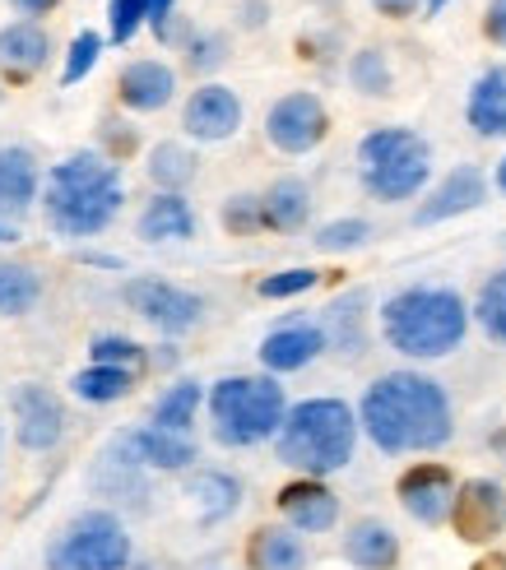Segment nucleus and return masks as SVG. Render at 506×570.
Masks as SVG:
<instances>
[{
  "label": "nucleus",
  "mask_w": 506,
  "mask_h": 570,
  "mask_svg": "<svg viewBox=\"0 0 506 570\" xmlns=\"http://www.w3.org/2000/svg\"><path fill=\"white\" fill-rule=\"evenodd\" d=\"M358 422L372 436V445L386 454L437 450L451 441L446 390L432 376H418V372H390L377 385H368V394L358 404Z\"/></svg>",
  "instance_id": "f257e3e1"
},
{
  "label": "nucleus",
  "mask_w": 506,
  "mask_h": 570,
  "mask_svg": "<svg viewBox=\"0 0 506 570\" xmlns=\"http://www.w3.org/2000/svg\"><path fill=\"white\" fill-rule=\"evenodd\" d=\"M265 135L274 149L284 154H312L321 139L330 135V117H325V102L317 94H289L270 107L265 117Z\"/></svg>",
  "instance_id": "6e6552de"
},
{
  "label": "nucleus",
  "mask_w": 506,
  "mask_h": 570,
  "mask_svg": "<svg viewBox=\"0 0 506 570\" xmlns=\"http://www.w3.org/2000/svg\"><path fill=\"white\" fill-rule=\"evenodd\" d=\"M325 348V330L321 325H284V330H274L265 334V344H261V366L265 372H302L306 362H317Z\"/></svg>",
  "instance_id": "f3484780"
},
{
  "label": "nucleus",
  "mask_w": 506,
  "mask_h": 570,
  "mask_svg": "<svg viewBox=\"0 0 506 570\" xmlns=\"http://www.w3.org/2000/svg\"><path fill=\"white\" fill-rule=\"evenodd\" d=\"M111 460L130 469H163L177 473L195 460V445L182 432H163V426H139V432H121L111 445Z\"/></svg>",
  "instance_id": "ddd939ff"
},
{
  "label": "nucleus",
  "mask_w": 506,
  "mask_h": 570,
  "mask_svg": "<svg viewBox=\"0 0 506 570\" xmlns=\"http://www.w3.org/2000/svg\"><path fill=\"white\" fill-rule=\"evenodd\" d=\"M14 237H19L14 227H10V223H0V242H14Z\"/></svg>",
  "instance_id": "de8ad7c7"
},
{
  "label": "nucleus",
  "mask_w": 506,
  "mask_h": 570,
  "mask_svg": "<svg viewBox=\"0 0 506 570\" xmlns=\"http://www.w3.org/2000/svg\"><path fill=\"white\" fill-rule=\"evenodd\" d=\"M14 436L23 450H56L66 436V409L47 385L14 390Z\"/></svg>",
  "instance_id": "f8f14e48"
},
{
  "label": "nucleus",
  "mask_w": 506,
  "mask_h": 570,
  "mask_svg": "<svg viewBox=\"0 0 506 570\" xmlns=\"http://www.w3.org/2000/svg\"><path fill=\"white\" fill-rule=\"evenodd\" d=\"M261 214H265V227H274V233H293V227L306 223V214H312V195H306L302 181H274L265 195H261Z\"/></svg>",
  "instance_id": "a878e982"
},
{
  "label": "nucleus",
  "mask_w": 506,
  "mask_h": 570,
  "mask_svg": "<svg viewBox=\"0 0 506 570\" xmlns=\"http://www.w3.org/2000/svg\"><path fill=\"white\" fill-rule=\"evenodd\" d=\"M195 409H201V385L195 381H177V385H167L158 394V404H154V426H163V432H182L186 436V426L195 422Z\"/></svg>",
  "instance_id": "cd10ccee"
},
{
  "label": "nucleus",
  "mask_w": 506,
  "mask_h": 570,
  "mask_svg": "<svg viewBox=\"0 0 506 570\" xmlns=\"http://www.w3.org/2000/svg\"><path fill=\"white\" fill-rule=\"evenodd\" d=\"M451 529H456L460 543H474V548L493 543V538L506 529V492H502V482H493V478L460 482L456 505H451Z\"/></svg>",
  "instance_id": "1a4fd4ad"
},
{
  "label": "nucleus",
  "mask_w": 506,
  "mask_h": 570,
  "mask_svg": "<svg viewBox=\"0 0 506 570\" xmlns=\"http://www.w3.org/2000/svg\"><path fill=\"white\" fill-rule=\"evenodd\" d=\"M182 126L195 135V139H228L237 135L242 126V102L233 89H223V83H205V89H195L186 111H182Z\"/></svg>",
  "instance_id": "2eb2a0df"
},
{
  "label": "nucleus",
  "mask_w": 506,
  "mask_h": 570,
  "mask_svg": "<svg viewBox=\"0 0 506 570\" xmlns=\"http://www.w3.org/2000/svg\"><path fill=\"white\" fill-rule=\"evenodd\" d=\"M130 533L111 510H84L47 548V570H126Z\"/></svg>",
  "instance_id": "0eeeda50"
},
{
  "label": "nucleus",
  "mask_w": 506,
  "mask_h": 570,
  "mask_svg": "<svg viewBox=\"0 0 506 570\" xmlns=\"http://www.w3.org/2000/svg\"><path fill=\"white\" fill-rule=\"evenodd\" d=\"M469 330V306L451 288H409L381 306L386 344L405 357H446Z\"/></svg>",
  "instance_id": "20e7f679"
},
{
  "label": "nucleus",
  "mask_w": 506,
  "mask_h": 570,
  "mask_svg": "<svg viewBox=\"0 0 506 570\" xmlns=\"http://www.w3.org/2000/svg\"><path fill=\"white\" fill-rule=\"evenodd\" d=\"M279 515H284L298 533H330L340 520V497H334L321 478H298L289 488H279Z\"/></svg>",
  "instance_id": "4468645a"
},
{
  "label": "nucleus",
  "mask_w": 506,
  "mask_h": 570,
  "mask_svg": "<svg viewBox=\"0 0 506 570\" xmlns=\"http://www.w3.org/2000/svg\"><path fill=\"white\" fill-rule=\"evenodd\" d=\"M251 570H306V543L293 524H261L246 543Z\"/></svg>",
  "instance_id": "a211bd4d"
},
{
  "label": "nucleus",
  "mask_w": 506,
  "mask_h": 570,
  "mask_svg": "<svg viewBox=\"0 0 506 570\" xmlns=\"http://www.w3.org/2000/svg\"><path fill=\"white\" fill-rule=\"evenodd\" d=\"M469 570H506V557H502V552H488V557H479V561H474Z\"/></svg>",
  "instance_id": "c03bdc74"
},
{
  "label": "nucleus",
  "mask_w": 506,
  "mask_h": 570,
  "mask_svg": "<svg viewBox=\"0 0 506 570\" xmlns=\"http://www.w3.org/2000/svg\"><path fill=\"white\" fill-rule=\"evenodd\" d=\"M149 177H154V186H163V190L177 195V190L195 177V154L182 149V145H158V149L149 154Z\"/></svg>",
  "instance_id": "c756f323"
},
{
  "label": "nucleus",
  "mask_w": 506,
  "mask_h": 570,
  "mask_svg": "<svg viewBox=\"0 0 506 570\" xmlns=\"http://www.w3.org/2000/svg\"><path fill=\"white\" fill-rule=\"evenodd\" d=\"M469 126L484 139L506 135V66H493L469 89Z\"/></svg>",
  "instance_id": "4be33fe9"
},
{
  "label": "nucleus",
  "mask_w": 506,
  "mask_h": 570,
  "mask_svg": "<svg viewBox=\"0 0 506 570\" xmlns=\"http://www.w3.org/2000/svg\"><path fill=\"white\" fill-rule=\"evenodd\" d=\"M223 227H228L233 237H246L265 227V214H261V195H233L228 205H223Z\"/></svg>",
  "instance_id": "f704fd0d"
},
{
  "label": "nucleus",
  "mask_w": 506,
  "mask_h": 570,
  "mask_svg": "<svg viewBox=\"0 0 506 570\" xmlns=\"http://www.w3.org/2000/svg\"><path fill=\"white\" fill-rule=\"evenodd\" d=\"M358 167H362V186L377 199H413L432 173V154L424 135L386 126L358 145Z\"/></svg>",
  "instance_id": "423d86ee"
},
{
  "label": "nucleus",
  "mask_w": 506,
  "mask_h": 570,
  "mask_svg": "<svg viewBox=\"0 0 506 570\" xmlns=\"http://www.w3.org/2000/svg\"><path fill=\"white\" fill-rule=\"evenodd\" d=\"M117 94L130 111H163L177 94V75L167 70L163 61H135L121 70V83Z\"/></svg>",
  "instance_id": "6ab92c4d"
},
{
  "label": "nucleus",
  "mask_w": 506,
  "mask_h": 570,
  "mask_svg": "<svg viewBox=\"0 0 506 570\" xmlns=\"http://www.w3.org/2000/svg\"><path fill=\"white\" fill-rule=\"evenodd\" d=\"M484 195H488V186H484V173L479 167H456L451 177H446L428 199H424V209L413 214V223H441V218H456V214H469V209H479L484 205Z\"/></svg>",
  "instance_id": "dca6fc26"
},
{
  "label": "nucleus",
  "mask_w": 506,
  "mask_h": 570,
  "mask_svg": "<svg viewBox=\"0 0 506 570\" xmlns=\"http://www.w3.org/2000/svg\"><path fill=\"white\" fill-rule=\"evenodd\" d=\"M42 297V278L28 265H0V311L6 316H23Z\"/></svg>",
  "instance_id": "c85d7f7f"
},
{
  "label": "nucleus",
  "mask_w": 506,
  "mask_h": 570,
  "mask_svg": "<svg viewBox=\"0 0 506 570\" xmlns=\"http://www.w3.org/2000/svg\"><path fill=\"white\" fill-rule=\"evenodd\" d=\"M107 19H111V42H130L135 28L149 19V0H111Z\"/></svg>",
  "instance_id": "4c0bfd02"
},
{
  "label": "nucleus",
  "mask_w": 506,
  "mask_h": 570,
  "mask_svg": "<svg viewBox=\"0 0 506 570\" xmlns=\"http://www.w3.org/2000/svg\"><path fill=\"white\" fill-rule=\"evenodd\" d=\"M186 61H191V70H214L223 61V38H201L186 51Z\"/></svg>",
  "instance_id": "ea45409f"
},
{
  "label": "nucleus",
  "mask_w": 506,
  "mask_h": 570,
  "mask_svg": "<svg viewBox=\"0 0 506 570\" xmlns=\"http://www.w3.org/2000/svg\"><path fill=\"white\" fill-rule=\"evenodd\" d=\"M474 316H479L484 334L497 338V344H506V269L493 274L484 283V293H479V306H474Z\"/></svg>",
  "instance_id": "7c9ffc66"
},
{
  "label": "nucleus",
  "mask_w": 506,
  "mask_h": 570,
  "mask_svg": "<svg viewBox=\"0 0 506 570\" xmlns=\"http://www.w3.org/2000/svg\"><path fill=\"white\" fill-rule=\"evenodd\" d=\"M358 316H362V297H349V302H334L330 306V321H334V338H340L344 353H358Z\"/></svg>",
  "instance_id": "58836bf2"
},
{
  "label": "nucleus",
  "mask_w": 506,
  "mask_h": 570,
  "mask_svg": "<svg viewBox=\"0 0 506 570\" xmlns=\"http://www.w3.org/2000/svg\"><path fill=\"white\" fill-rule=\"evenodd\" d=\"M372 237V227L362 223V218H340V223H325L321 233H317V246L321 250H358V246H368Z\"/></svg>",
  "instance_id": "72a5a7b5"
},
{
  "label": "nucleus",
  "mask_w": 506,
  "mask_h": 570,
  "mask_svg": "<svg viewBox=\"0 0 506 570\" xmlns=\"http://www.w3.org/2000/svg\"><path fill=\"white\" fill-rule=\"evenodd\" d=\"M317 269H284V274H265L261 283H256V293L261 297H298V293H306V288H317Z\"/></svg>",
  "instance_id": "c9c22d12"
},
{
  "label": "nucleus",
  "mask_w": 506,
  "mask_h": 570,
  "mask_svg": "<svg viewBox=\"0 0 506 570\" xmlns=\"http://www.w3.org/2000/svg\"><path fill=\"white\" fill-rule=\"evenodd\" d=\"M372 6H377L381 14H390V19H405V14H413L418 0H372Z\"/></svg>",
  "instance_id": "79ce46f5"
},
{
  "label": "nucleus",
  "mask_w": 506,
  "mask_h": 570,
  "mask_svg": "<svg viewBox=\"0 0 506 570\" xmlns=\"http://www.w3.org/2000/svg\"><path fill=\"white\" fill-rule=\"evenodd\" d=\"M186 497L195 505V515H201L205 524H214V520H228L242 505V482L228 478V473H195Z\"/></svg>",
  "instance_id": "393cba45"
},
{
  "label": "nucleus",
  "mask_w": 506,
  "mask_h": 570,
  "mask_svg": "<svg viewBox=\"0 0 506 570\" xmlns=\"http://www.w3.org/2000/svg\"><path fill=\"white\" fill-rule=\"evenodd\" d=\"M446 6V0H428V10H441Z\"/></svg>",
  "instance_id": "8fccbe9b"
},
{
  "label": "nucleus",
  "mask_w": 506,
  "mask_h": 570,
  "mask_svg": "<svg viewBox=\"0 0 506 570\" xmlns=\"http://www.w3.org/2000/svg\"><path fill=\"white\" fill-rule=\"evenodd\" d=\"M38 195V163L28 149H0V214H19Z\"/></svg>",
  "instance_id": "b1692460"
},
{
  "label": "nucleus",
  "mask_w": 506,
  "mask_h": 570,
  "mask_svg": "<svg viewBox=\"0 0 506 570\" xmlns=\"http://www.w3.org/2000/svg\"><path fill=\"white\" fill-rule=\"evenodd\" d=\"M456 492H460V482L451 478V469H446V464H413L396 482L400 505L409 510V520H418V524H446V520H451Z\"/></svg>",
  "instance_id": "9b49d317"
},
{
  "label": "nucleus",
  "mask_w": 506,
  "mask_h": 570,
  "mask_svg": "<svg viewBox=\"0 0 506 570\" xmlns=\"http://www.w3.org/2000/svg\"><path fill=\"white\" fill-rule=\"evenodd\" d=\"M497 186H502V190H506V158H502V163H497Z\"/></svg>",
  "instance_id": "09e8293b"
},
{
  "label": "nucleus",
  "mask_w": 506,
  "mask_h": 570,
  "mask_svg": "<svg viewBox=\"0 0 506 570\" xmlns=\"http://www.w3.org/2000/svg\"><path fill=\"white\" fill-rule=\"evenodd\" d=\"M191 233H195V214H191L186 199L173 195V190L154 195L145 205V214H139V237L145 242H182Z\"/></svg>",
  "instance_id": "5701e85b"
},
{
  "label": "nucleus",
  "mask_w": 506,
  "mask_h": 570,
  "mask_svg": "<svg viewBox=\"0 0 506 570\" xmlns=\"http://www.w3.org/2000/svg\"><path fill=\"white\" fill-rule=\"evenodd\" d=\"M70 390L79 399H89V404H111V399H126L135 390V372H126V366H89V372H79L70 381Z\"/></svg>",
  "instance_id": "bb28decb"
},
{
  "label": "nucleus",
  "mask_w": 506,
  "mask_h": 570,
  "mask_svg": "<svg viewBox=\"0 0 506 570\" xmlns=\"http://www.w3.org/2000/svg\"><path fill=\"white\" fill-rule=\"evenodd\" d=\"M493 450H497L502 460H506V432H497V436H493Z\"/></svg>",
  "instance_id": "49530a36"
},
{
  "label": "nucleus",
  "mask_w": 506,
  "mask_h": 570,
  "mask_svg": "<svg viewBox=\"0 0 506 570\" xmlns=\"http://www.w3.org/2000/svg\"><path fill=\"white\" fill-rule=\"evenodd\" d=\"M210 417L218 445H256L265 436H279L289 417L284 385L274 376H228L210 390Z\"/></svg>",
  "instance_id": "39448f33"
},
{
  "label": "nucleus",
  "mask_w": 506,
  "mask_h": 570,
  "mask_svg": "<svg viewBox=\"0 0 506 570\" xmlns=\"http://www.w3.org/2000/svg\"><path fill=\"white\" fill-rule=\"evenodd\" d=\"M358 426L362 422L344 399H306V404L289 409L284 426H279V460L302 478L340 473L353 460Z\"/></svg>",
  "instance_id": "7ed1b4c3"
},
{
  "label": "nucleus",
  "mask_w": 506,
  "mask_h": 570,
  "mask_svg": "<svg viewBox=\"0 0 506 570\" xmlns=\"http://www.w3.org/2000/svg\"><path fill=\"white\" fill-rule=\"evenodd\" d=\"M121 297H126V306L135 311L139 321H149L163 334H186L195 321H201V297L182 293V288H173V283H163V278H130Z\"/></svg>",
  "instance_id": "9d476101"
},
{
  "label": "nucleus",
  "mask_w": 506,
  "mask_h": 570,
  "mask_svg": "<svg viewBox=\"0 0 506 570\" xmlns=\"http://www.w3.org/2000/svg\"><path fill=\"white\" fill-rule=\"evenodd\" d=\"M484 33H488L497 47H506V0H493V6H488V14H484Z\"/></svg>",
  "instance_id": "a19ab883"
},
{
  "label": "nucleus",
  "mask_w": 506,
  "mask_h": 570,
  "mask_svg": "<svg viewBox=\"0 0 506 570\" xmlns=\"http://www.w3.org/2000/svg\"><path fill=\"white\" fill-rule=\"evenodd\" d=\"M344 557L358 570H396L400 566V538L390 533L381 520H358L344 533Z\"/></svg>",
  "instance_id": "aec40b11"
},
{
  "label": "nucleus",
  "mask_w": 506,
  "mask_h": 570,
  "mask_svg": "<svg viewBox=\"0 0 506 570\" xmlns=\"http://www.w3.org/2000/svg\"><path fill=\"white\" fill-rule=\"evenodd\" d=\"M47 33L33 23H14L0 33V70H6V79H28L38 75L47 66Z\"/></svg>",
  "instance_id": "412c9836"
},
{
  "label": "nucleus",
  "mask_w": 506,
  "mask_h": 570,
  "mask_svg": "<svg viewBox=\"0 0 506 570\" xmlns=\"http://www.w3.org/2000/svg\"><path fill=\"white\" fill-rule=\"evenodd\" d=\"M167 14H173V0H149V23L158 33H167Z\"/></svg>",
  "instance_id": "37998d69"
},
{
  "label": "nucleus",
  "mask_w": 506,
  "mask_h": 570,
  "mask_svg": "<svg viewBox=\"0 0 506 570\" xmlns=\"http://www.w3.org/2000/svg\"><path fill=\"white\" fill-rule=\"evenodd\" d=\"M349 75H353V83H358V94H390V66H386V56L377 51V47H368V51H358L353 56V66H349Z\"/></svg>",
  "instance_id": "473e14b6"
},
{
  "label": "nucleus",
  "mask_w": 506,
  "mask_h": 570,
  "mask_svg": "<svg viewBox=\"0 0 506 570\" xmlns=\"http://www.w3.org/2000/svg\"><path fill=\"white\" fill-rule=\"evenodd\" d=\"M47 218L66 237H94L121 209V173L103 154H75L47 173Z\"/></svg>",
  "instance_id": "f03ea898"
},
{
  "label": "nucleus",
  "mask_w": 506,
  "mask_h": 570,
  "mask_svg": "<svg viewBox=\"0 0 506 570\" xmlns=\"http://www.w3.org/2000/svg\"><path fill=\"white\" fill-rule=\"evenodd\" d=\"M94 362L98 366H126V372H145V348L139 344H130V338H117V334H98L94 338Z\"/></svg>",
  "instance_id": "2f4dec72"
},
{
  "label": "nucleus",
  "mask_w": 506,
  "mask_h": 570,
  "mask_svg": "<svg viewBox=\"0 0 506 570\" xmlns=\"http://www.w3.org/2000/svg\"><path fill=\"white\" fill-rule=\"evenodd\" d=\"M98 51H103V38L98 33H89V28H84V33L70 42V56H66V70H61V83H79L84 75L94 70V61H98Z\"/></svg>",
  "instance_id": "e433bc0d"
},
{
  "label": "nucleus",
  "mask_w": 506,
  "mask_h": 570,
  "mask_svg": "<svg viewBox=\"0 0 506 570\" xmlns=\"http://www.w3.org/2000/svg\"><path fill=\"white\" fill-rule=\"evenodd\" d=\"M14 6H19L23 14H47V10L56 6V0H14Z\"/></svg>",
  "instance_id": "a18cd8bd"
}]
</instances>
